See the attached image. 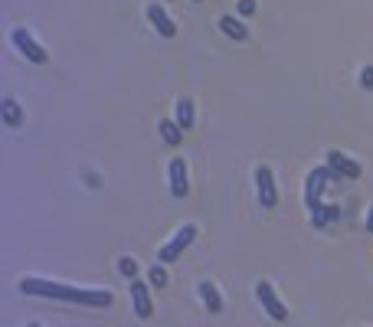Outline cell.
<instances>
[{
	"mask_svg": "<svg viewBox=\"0 0 373 327\" xmlns=\"http://www.w3.org/2000/svg\"><path fill=\"white\" fill-rule=\"evenodd\" d=\"M341 220V207L337 203H321V209H314L311 213V226H328V223H337Z\"/></svg>",
	"mask_w": 373,
	"mask_h": 327,
	"instance_id": "cell-15",
	"label": "cell"
},
{
	"mask_svg": "<svg viewBox=\"0 0 373 327\" xmlns=\"http://www.w3.org/2000/svg\"><path fill=\"white\" fill-rule=\"evenodd\" d=\"M27 327H43V324L40 321H27Z\"/></svg>",
	"mask_w": 373,
	"mask_h": 327,
	"instance_id": "cell-22",
	"label": "cell"
},
{
	"mask_svg": "<svg viewBox=\"0 0 373 327\" xmlns=\"http://www.w3.org/2000/svg\"><path fill=\"white\" fill-rule=\"evenodd\" d=\"M10 43H14L30 62H36V66H46V62H49V53H46L43 46L30 36V30H23V27H14V30H10Z\"/></svg>",
	"mask_w": 373,
	"mask_h": 327,
	"instance_id": "cell-7",
	"label": "cell"
},
{
	"mask_svg": "<svg viewBox=\"0 0 373 327\" xmlns=\"http://www.w3.org/2000/svg\"><path fill=\"white\" fill-rule=\"evenodd\" d=\"M220 30H223L229 40H236V43H246V40H249V30H246V23H242V20H236L233 14H223V16H220Z\"/></svg>",
	"mask_w": 373,
	"mask_h": 327,
	"instance_id": "cell-13",
	"label": "cell"
},
{
	"mask_svg": "<svg viewBox=\"0 0 373 327\" xmlns=\"http://www.w3.org/2000/svg\"><path fill=\"white\" fill-rule=\"evenodd\" d=\"M144 14H148V23H151V27H154L157 33H161L164 40H174V36H177V27H174V20L167 16V10L161 7V3H148V10H144Z\"/></svg>",
	"mask_w": 373,
	"mask_h": 327,
	"instance_id": "cell-10",
	"label": "cell"
},
{
	"mask_svg": "<svg viewBox=\"0 0 373 327\" xmlns=\"http://www.w3.org/2000/svg\"><path fill=\"white\" fill-rule=\"evenodd\" d=\"M148 285L151 288H167V285H170V275H167L164 262H154V265L148 268Z\"/></svg>",
	"mask_w": 373,
	"mask_h": 327,
	"instance_id": "cell-18",
	"label": "cell"
},
{
	"mask_svg": "<svg viewBox=\"0 0 373 327\" xmlns=\"http://www.w3.org/2000/svg\"><path fill=\"white\" fill-rule=\"evenodd\" d=\"M174 121H177L183 131H190L196 121V112H194V99H177L174 102Z\"/></svg>",
	"mask_w": 373,
	"mask_h": 327,
	"instance_id": "cell-14",
	"label": "cell"
},
{
	"mask_svg": "<svg viewBox=\"0 0 373 327\" xmlns=\"http://www.w3.org/2000/svg\"><path fill=\"white\" fill-rule=\"evenodd\" d=\"M331 180H341V177L331 170L328 164L308 170V177H305V209H308V216H311L314 209H321V194H324V187H328Z\"/></svg>",
	"mask_w": 373,
	"mask_h": 327,
	"instance_id": "cell-3",
	"label": "cell"
},
{
	"mask_svg": "<svg viewBox=\"0 0 373 327\" xmlns=\"http://www.w3.org/2000/svg\"><path fill=\"white\" fill-rule=\"evenodd\" d=\"M357 82H360V89H367V92L373 89V66H363V69H360Z\"/></svg>",
	"mask_w": 373,
	"mask_h": 327,
	"instance_id": "cell-19",
	"label": "cell"
},
{
	"mask_svg": "<svg viewBox=\"0 0 373 327\" xmlns=\"http://www.w3.org/2000/svg\"><path fill=\"white\" fill-rule=\"evenodd\" d=\"M118 275L125 278V282H135L138 278V272H141V265H138V259L135 255H118Z\"/></svg>",
	"mask_w": 373,
	"mask_h": 327,
	"instance_id": "cell-17",
	"label": "cell"
},
{
	"mask_svg": "<svg viewBox=\"0 0 373 327\" xmlns=\"http://www.w3.org/2000/svg\"><path fill=\"white\" fill-rule=\"evenodd\" d=\"M16 291L33 298H49V301H66V304H86V308H112L115 304V295L108 288H75V285L40 278V275H23L16 282Z\"/></svg>",
	"mask_w": 373,
	"mask_h": 327,
	"instance_id": "cell-1",
	"label": "cell"
},
{
	"mask_svg": "<svg viewBox=\"0 0 373 327\" xmlns=\"http://www.w3.org/2000/svg\"><path fill=\"white\" fill-rule=\"evenodd\" d=\"M157 131H161V138H164V144H170V148H177L180 141H183V128H180L174 118H164L161 125H157Z\"/></svg>",
	"mask_w": 373,
	"mask_h": 327,
	"instance_id": "cell-16",
	"label": "cell"
},
{
	"mask_svg": "<svg viewBox=\"0 0 373 327\" xmlns=\"http://www.w3.org/2000/svg\"><path fill=\"white\" fill-rule=\"evenodd\" d=\"M167 183H170V196L174 200H183L190 194V177H187L183 157H170V164H167Z\"/></svg>",
	"mask_w": 373,
	"mask_h": 327,
	"instance_id": "cell-8",
	"label": "cell"
},
{
	"mask_svg": "<svg viewBox=\"0 0 373 327\" xmlns=\"http://www.w3.org/2000/svg\"><path fill=\"white\" fill-rule=\"evenodd\" d=\"M239 14H242V16H253L255 14V0H239Z\"/></svg>",
	"mask_w": 373,
	"mask_h": 327,
	"instance_id": "cell-20",
	"label": "cell"
},
{
	"mask_svg": "<svg viewBox=\"0 0 373 327\" xmlns=\"http://www.w3.org/2000/svg\"><path fill=\"white\" fill-rule=\"evenodd\" d=\"M363 226H367V233H373V207L367 209V220H363Z\"/></svg>",
	"mask_w": 373,
	"mask_h": 327,
	"instance_id": "cell-21",
	"label": "cell"
},
{
	"mask_svg": "<svg viewBox=\"0 0 373 327\" xmlns=\"http://www.w3.org/2000/svg\"><path fill=\"white\" fill-rule=\"evenodd\" d=\"M328 167L341 180H360V174H363V167L354 157H347L344 151H328Z\"/></svg>",
	"mask_w": 373,
	"mask_h": 327,
	"instance_id": "cell-9",
	"label": "cell"
},
{
	"mask_svg": "<svg viewBox=\"0 0 373 327\" xmlns=\"http://www.w3.org/2000/svg\"><path fill=\"white\" fill-rule=\"evenodd\" d=\"M128 298H131V314H135L138 321H148L151 314H154V298H151L148 278L128 282Z\"/></svg>",
	"mask_w": 373,
	"mask_h": 327,
	"instance_id": "cell-5",
	"label": "cell"
},
{
	"mask_svg": "<svg viewBox=\"0 0 373 327\" xmlns=\"http://www.w3.org/2000/svg\"><path fill=\"white\" fill-rule=\"evenodd\" d=\"M196 298H200V304H203L209 314H220L226 304L223 295H220V288H216V282H209V278H203V282L196 285Z\"/></svg>",
	"mask_w": 373,
	"mask_h": 327,
	"instance_id": "cell-11",
	"label": "cell"
},
{
	"mask_svg": "<svg viewBox=\"0 0 373 327\" xmlns=\"http://www.w3.org/2000/svg\"><path fill=\"white\" fill-rule=\"evenodd\" d=\"M253 180H255V196H259L262 209H272L275 203H279V187H275V174H272V167L259 164Z\"/></svg>",
	"mask_w": 373,
	"mask_h": 327,
	"instance_id": "cell-6",
	"label": "cell"
},
{
	"mask_svg": "<svg viewBox=\"0 0 373 327\" xmlns=\"http://www.w3.org/2000/svg\"><path fill=\"white\" fill-rule=\"evenodd\" d=\"M0 118H3V125H7L10 131L23 125V108H20V102H16L14 95H3V99H0Z\"/></svg>",
	"mask_w": 373,
	"mask_h": 327,
	"instance_id": "cell-12",
	"label": "cell"
},
{
	"mask_svg": "<svg viewBox=\"0 0 373 327\" xmlns=\"http://www.w3.org/2000/svg\"><path fill=\"white\" fill-rule=\"evenodd\" d=\"M253 295H255V301H259L262 314H269V321H275V324H285V321H288V308H285V301L279 298V291H275L272 282L259 278V282L253 285Z\"/></svg>",
	"mask_w": 373,
	"mask_h": 327,
	"instance_id": "cell-2",
	"label": "cell"
},
{
	"mask_svg": "<svg viewBox=\"0 0 373 327\" xmlns=\"http://www.w3.org/2000/svg\"><path fill=\"white\" fill-rule=\"evenodd\" d=\"M196 233H200V229H196V223H183V226L177 229V233H174V236L167 239V242L161 246V249H157V262H164V265H170V262H177L180 255H183L187 249H190V246H194Z\"/></svg>",
	"mask_w": 373,
	"mask_h": 327,
	"instance_id": "cell-4",
	"label": "cell"
}]
</instances>
